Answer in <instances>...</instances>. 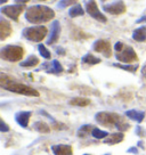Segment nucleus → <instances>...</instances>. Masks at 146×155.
I'll use <instances>...</instances> for the list:
<instances>
[{
  "mask_svg": "<svg viewBox=\"0 0 146 155\" xmlns=\"http://www.w3.org/2000/svg\"><path fill=\"white\" fill-rule=\"evenodd\" d=\"M59 34H61V24H59L58 21H54L53 24H51V30H50L49 38L47 40V45L55 44L58 40Z\"/></svg>",
  "mask_w": 146,
  "mask_h": 155,
  "instance_id": "obj_11",
  "label": "nucleus"
},
{
  "mask_svg": "<svg viewBox=\"0 0 146 155\" xmlns=\"http://www.w3.org/2000/svg\"><path fill=\"white\" fill-rule=\"evenodd\" d=\"M115 49V56L119 62L122 63H132L136 62L138 57H137L136 51L134 50L132 47L127 46L123 42H117L114 46Z\"/></svg>",
  "mask_w": 146,
  "mask_h": 155,
  "instance_id": "obj_4",
  "label": "nucleus"
},
{
  "mask_svg": "<svg viewBox=\"0 0 146 155\" xmlns=\"http://www.w3.org/2000/svg\"><path fill=\"white\" fill-rule=\"evenodd\" d=\"M44 68H46V71L48 73L57 74V73L63 72V68H62V65L58 61H53L50 64H44Z\"/></svg>",
  "mask_w": 146,
  "mask_h": 155,
  "instance_id": "obj_15",
  "label": "nucleus"
},
{
  "mask_svg": "<svg viewBox=\"0 0 146 155\" xmlns=\"http://www.w3.org/2000/svg\"><path fill=\"white\" fill-rule=\"evenodd\" d=\"M0 130L2 131V132H6V131L9 130V127H7V124L5 123L4 120H1V127H0Z\"/></svg>",
  "mask_w": 146,
  "mask_h": 155,
  "instance_id": "obj_29",
  "label": "nucleus"
},
{
  "mask_svg": "<svg viewBox=\"0 0 146 155\" xmlns=\"http://www.w3.org/2000/svg\"><path fill=\"white\" fill-rule=\"evenodd\" d=\"M85 155H88V154H85Z\"/></svg>",
  "mask_w": 146,
  "mask_h": 155,
  "instance_id": "obj_34",
  "label": "nucleus"
},
{
  "mask_svg": "<svg viewBox=\"0 0 146 155\" xmlns=\"http://www.w3.org/2000/svg\"><path fill=\"white\" fill-rule=\"evenodd\" d=\"M12 33V26L5 18L0 19V39L5 40Z\"/></svg>",
  "mask_w": 146,
  "mask_h": 155,
  "instance_id": "obj_14",
  "label": "nucleus"
},
{
  "mask_svg": "<svg viewBox=\"0 0 146 155\" xmlns=\"http://www.w3.org/2000/svg\"><path fill=\"white\" fill-rule=\"evenodd\" d=\"M126 115L129 117V119H131L134 121L136 122H141L144 120V117H145V113L141 111H137V110H130V111H127L126 112Z\"/></svg>",
  "mask_w": 146,
  "mask_h": 155,
  "instance_id": "obj_17",
  "label": "nucleus"
},
{
  "mask_svg": "<svg viewBox=\"0 0 146 155\" xmlns=\"http://www.w3.org/2000/svg\"><path fill=\"white\" fill-rule=\"evenodd\" d=\"M30 0H15V2L17 4V5H24L26 2H29Z\"/></svg>",
  "mask_w": 146,
  "mask_h": 155,
  "instance_id": "obj_30",
  "label": "nucleus"
},
{
  "mask_svg": "<svg viewBox=\"0 0 146 155\" xmlns=\"http://www.w3.org/2000/svg\"><path fill=\"white\" fill-rule=\"evenodd\" d=\"M70 104L71 105H74V106H79V107H83L87 106L90 104V101L87 99V98H81V97H75L70 101Z\"/></svg>",
  "mask_w": 146,
  "mask_h": 155,
  "instance_id": "obj_21",
  "label": "nucleus"
},
{
  "mask_svg": "<svg viewBox=\"0 0 146 155\" xmlns=\"http://www.w3.org/2000/svg\"><path fill=\"white\" fill-rule=\"evenodd\" d=\"M91 136L95 137V138H97V139H105L107 136H108V134H107L106 131L101 130L98 128H95L93 130V132H91Z\"/></svg>",
  "mask_w": 146,
  "mask_h": 155,
  "instance_id": "obj_25",
  "label": "nucleus"
},
{
  "mask_svg": "<svg viewBox=\"0 0 146 155\" xmlns=\"http://www.w3.org/2000/svg\"><path fill=\"white\" fill-rule=\"evenodd\" d=\"M141 74H143L144 78H146V64L143 66V68H141Z\"/></svg>",
  "mask_w": 146,
  "mask_h": 155,
  "instance_id": "obj_31",
  "label": "nucleus"
},
{
  "mask_svg": "<svg viewBox=\"0 0 146 155\" xmlns=\"http://www.w3.org/2000/svg\"><path fill=\"white\" fill-rule=\"evenodd\" d=\"M96 121L107 128H117L120 131H126L130 128V124L117 113H108V112H99L96 114Z\"/></svg>",
  "mask_w": 146,
  "mask_h": 155,
  "instance_id": "obj_2",
  "label": "nucleus"
},
{
  "mask_svg": "<svg viewBox=\"0 0 146 155\" xmlns=\"http://www.w3.org/2000/svg\"><path fill=\"white\" fill-rule=\"evenodd\" d=\"M83 14H85V10H83V8L80 5L72 6V7L70 8V10H68V15H70V17H72V18L78 17V16H82Z\"/></svg>",
  "mask_w": 146,
  "mask_h": 155,
  "instance_id": "obj_20",
  "label": "nucleus"
},
{
  "mask_svg": "<svg viewBox=\"0 0 146 155\" xmlns=\"http://www.w3.org/2000/svg\"><path fill=\"white\" fill-rule=\"evenodd\" d=\"M102 1H106V0H102Z\"/></svg>",
  "mask_w": 146,
  "mask_h": 155,
  "instance_id": "obj_33",
  "label": "nucleus"
},
{
  "mask_svg": "<svg viewBox=\"0 0 146 155\" xmlns=\"http://www.w3.org/2000/svg\"><path fill=\"white\" fill-rule=\"evenodd\" d=\"M95 129L93 126L90 124H86V126H82L80 129L78 130V136L79 137H86L88 135H91L93 130Z\"/></svg>",
  "mask_w": 146,
  "mask_h": 155,
  "instance_id": "obj_23",
  "label": "nucleus"
},
{
  "mask_svg": "<svg viewBox=\"0 0 146 155\" xmlns=\"http://www.w3.org/2000/svg\"><path fill=\"white\" fill-rule=\"evenodd\" d=\"M132 39L138 42H143L146 40V26H141L134 31L132 33Z\"/></svg>",
  "mask_w": 146,
  "mask_h": 155,
  "instance_id": "obj_18",
  "label": "nucleus"
},
{
  "mask_svg": "<svg viewBox=\"0 0 146 155\" xmlns=\"http://www.w3.org/2000/svg\"><path fill=\"white\" fill-rule=\"evenodd\" d=\"M24 50L20 46H6L0 50V57L8 62H18L23 57Z\"/></svg>",
  "mask_w": 146,
  "mask_h": 155,
  "instance_id": "obj_5",
  "label": "nucleus"
},
{
  "mask_svg": "<svg viewBox=\"0 0 146 155\" xmlns=\"http://www.w3.org/2000/svg\"><path fill=\"white\" fill-rule=\"evenodd\" d=\"M38 49H39L40 55H41L44 58H46V59H49V58H50V56H51V55H50V51L46 48V46H44V45H39V46H38Z\"/></svg>",
  "mask_w": 146,
  "mask_h": 155,
  "instance_id": "obj_26",
  "label": "nucleus"
},
{
  "mask_svg": "<svg viewBox=\"0 0 146 155\" xmlns=\"http://www.w3.org/2000/svg\"><path fill=\"white\" fill-rule=\"evenodd\" d=\"M7 0H0V4H5Z\"/></svg>",
  "mask_w": 146,
  "mask_h": 155,
  "instance_id": "obj_32",
  "label": "nucleus"
},
{
  "mask_svg": "<svg viewBox=\"0 0 146 155\" xmlns=\"http://www.w3.org/2000/svg\"><path fill=\"white\" fill-rule=\"evenodd\" d=\"M103 9L106 13L112 15H121L126 12V5L122 0H117L114 2H111L108 5L103 6Z\"/></svg>",
  "mask_w": 146,
  "mask_h": 155,
  "instance_id": "obj_9",
  "label": "nucleus"
},
{
  "mask_svg": "<svg viewBox=\"0 0 146 155\" xmlns=\"http://www.w3.org/2000/svg\"><path fill=\"white\" fill-rule=\"evenodd\" d=\"M54 17H55V12L47 6H31L25 12V18L32 24H41L53 19Z\"/></svg>",
  "mask_w": 146,
  "mask_h": 155,
  "instance_id": "obj_1",
  "label": "nucleus"
},
{
  "mask_svg": "<svg viewBox=\"0 0 146 155\" xmlns=\"http://www.w3.org/2000/svg\"><path fill=\"white\" fill-rule=\"evenodd\" d=\"M115 68H122V70H126V71H129V72H135L137 68H138V65H122V64H113Z\"/></svg>",
  "mask_w": 146,
  "mask_h": 155,
  "instance_id": "obj_27",
  "label": "nucleus"
},
{
  "mask_svg": "<svg viewBox=\"0 0 146 155\" xmlns=\"http://www.w3.org/2000/svg\"><path fill=\"white\" fill-rule=\"evenodd\" d=\"M0 86L4 89H6V90L15 92V94H20V95L32 97L39 96V92L37 91L35 89L29 87V86H25L23 83L16 82L15 80H13L9 77H7L4 73H1V77H0Z\"/></svg>",
  "mask_w": 146,
  "mask_h": 155,
  "instance_id": "obj_3",
  "label": "nucleus"
},
{
  "mask_svg": "<svg viewBox=\"0 0 146 155\" xmlns=\"http://www.w3.org/2000/svg\"><path fill=\"white\" fill-rule=\"evenodd\" d=\"M38 63H39L38 57H35L34 55H31V56H29V57L25 59L24 62L21 63V66L22 68H33L35 65H38Z\"/></svg>",
  "mask_w": 146,
  "mask_h": 155,
  "instance_id": "obj_19",
  "label": "nucleus"
},
{
  "mask_svg": "<svg viewBox=\"0 0 146 155\" xmlns=\"http://www.w3.org/2000/svg\"><path fill=\"white\" fill-rule=\"evenodd\" d=\"M86 12H87L88 14L90 15L93 18L98 21V22L105 23L107 21L106 16L103 15L102 13H101V10L98 9L97 4H96L95 0H88L87 2H86Z\"/></svg>",
  "mask_w": 146,
  "mask_h": 155,
  "instance_id": "obj_7",
  "label": "nucleus"
},
{
  "mask_svg": "<svg viewBox=\"0 0 146 155\" xmlns=\"http://www.w3.org/2000/svg\"><path fill=\"white\" fill-rule=\"evenodd\" d=\"M34 128H35V130L41 132V134H48L50 129H49V127L47 123H45L42 121H39V122H35V124H34Z\"/></svg>",
  "mask_w": 146,
  "mask_h": 155,
  "instance_id": "obj_24",
  "label": "nucleus"
},
{
  "mask_svg": "<svg viewBox=\"0 0 146 155\" xmlns=\"http://www.w3.org/2000/svg\"><path fill=\"white\" fill-rule=\"evenodd\" d=\"M51 150L55 155H72V147L70 145L57 144L51 146Z\"/></svg>",
  "mask_w": 146,
  "mask_h": 155,
  "instance_id": "obj_12",
  "label": "nucleus"
},
{
  "mask_svg": "<svg viewBox=\"0 0 146 155\" xmlns=\"http://www.w3.org/2000/svg\"><path fill=\"white\" fill-rule=\"evenodd\" d=\"M122 140H123V134L118 132V134H112V135L107 136L104 139V143L107 145H115V144H119Z\"/></svg>",
  "mask_w": 146,
  "mask_h": 155,
  "instance_id": "obj_16",
  "label": "nucleus"
},
{
  "mask_svg": "<svg viewBox=\"0 0 146 155\" xmlns=\"http://www.w3.org/2000/svg\"><path fill=\"white\" fill-rule=\"evenodd\" d=\"M24 10V5H10L1 8V13L13 21H18V16Z\"/></svg>",
  "mask_w": 146,
  "mask_h": 155,
  "instance_id": "obj_8",
  "label": "nucleus"
},
{
  "mask_svg": "<svg viewBox=\"0 0 146 155\" xmlns=\"http://www.w3.org/2000/svg\"><path fill=\"white\" fill-rule=\"evenodd\" d=\"M30 116H31V112L22 111V112H18V113L16 114L15 120H16V122H17L22 128H26L28 124H29Z\"/></svg>",
  "mask_w": 146,
  "mask_h": 155,
  "instance_id": "obj_13",
  "label": "nucleus"
},
{
  "mask_svg": "<svg viewBox=\"0 0 146 155\" xmlns=\"http://www.w3.org/2000/svg\"><path fill=\"white\" fill-rule=\"evenodd\" d=\"M81 61H82V63L89 64V65H95V64L101 63V59L97 58L96 56L91 55V54H87V55H85Z\"/></svg>",
  "mask_w": 146,
  "mask_h": 155,
  "instance_id": "obj_22",
  "label": "nucleus"
},
{
  "mask_svg": "<svg viewBox=\"0 0 146 155\" xmlns=\"http://www.w3.org/2000/svg\"><path fill=\"white\" fill-rule=\"evenodd\" d=\"M94 50L97 51L99 54H103L105 57H110L111 56V45L106 40H97L95 44H94Z\"/></svg>",
  "mask_w": 146,
  "mask_h": 155,
  "instance_id": "obj_10",
  "label": "nucleus"
},
{
  "mask_svg": "<svg viewBox=\"0 0 146 155\" xmlns=\"http://www.w3.org/2000/svg\"><path fill=\"white\" fill-rule=\"evenodd\" d=\"M78 0H62L61 2L58 4V7L61 8H64V7H68L70 5H73V4H75Z\"/></svg>",
  "mask_w": 146,
  "mask_h": 155,
  "instance_id": "obj_28",
  "label": "nucleus"
},
{
  "mask_svg": "<svg viewBox=\"0 0 146 155\" xmlns=\"http://www.w3.org/2000/svg\"><path fill=\"white\" fill-rule=\"evenodd\" d=\"M23 35L25 39H28L30 41L33 42H40L41 40H44L45 37L47 35V29L40 25V26H31L26 28L23 31Z\"/></svg>",
  "mask_w": 146,
  "mask_h": 155,
  "instance_id": "obj_6",
  "label": "nucleus"
}]
</instances>
